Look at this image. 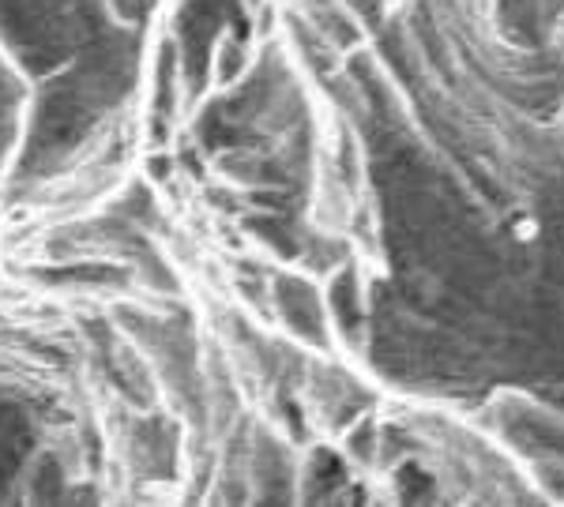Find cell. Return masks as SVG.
<instances>
[{"label":"cell","instance_id":"1","mask_svg":"<svg viewBox=\"0 0 564 507\" xmlns=\"http://www.w3.org/2000/svg\"><path fill=\"white\" fill-rule=\"evenodd\" d=\"M34 451H39V429H34V410L26 398L8 387H0V500L26 496L23 477L31 474ZM34 482V500H39V477Z\"/></svg>","mask_w":564,"mask_h":507}]
</instances>
